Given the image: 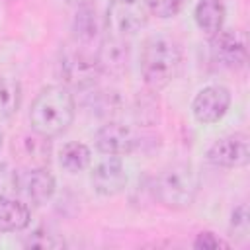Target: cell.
<instances>
[{
  "mask_svg": "<svg viewBox=\"0 0 250 250\" xmlns=\"http://www.w3.org/2000/svg\"><path fill=\"white\" fill-rule=\"evenodd\" d=\"M74 113H76V104L70 90L66 86L53 84L43 88L31 102L29 125L33 133L51 139L64 133L70 127Z\"/></svg>",
  "mask_w": 250,
  "mask_h": 250,
  "instance_id": "cell-1",
  "label": "cell"
},
{
  "mask_svg": "<svg viewBox=\"0 0 250 250\" xmlns=\"http://www.w3.org/2000/svg\"><path fill=\"white\" fill-rule=\"evenodd\" d=\"M182 49L166 35H152L145 41L141 51V74L150 90L166 88L180 72Z\"/></svg>",
  "mask_w": 250,
  "mask_h": 250,
  "instance_id": "cell-2",
  "label": "cell"
},
{
  "mask_svg": "<svg viewBox=\"0 0 250 250\" xmlns=\"http://www.w3.org/2000/svg\"><path fill=\"white\" fill-rule=\"evenodd\" d=\"M199 191V174L188 162H176L158 172L152 184V193L158 203L168 209H188Z\"/></svg>",
  "mask_w": 250,
  "mask_h": 250,
  "instance_id": "cell-3",
  "label": "cell"
},
{
  "mask_svg": "<svg viewBox=\"0 0 250 250\" xmlns=\"http://www.w3.org/2000/svg\"><path fill=\"white\" fill-rule=\"evenodd\" d=\"M148 10L141 0H111L105 16L104 27L113 37H131L146 25Z\"/></svg>",
  "mask_w": 250,
  "mask_h": 250,
  "instance_id": "cell-4",
  "label": "cell"
},
{
  "mask_svg": "<svg viewBox=\"0 0 250 250\" xmlns=\"http://www.w3.org/2000/svg\"><path fill=\"white\" fill-rule=\"evenodd\" d=\"M59 76L64 80L66 86L72 88H86L96 82L102 74L96 55L86 53L82 47H66L61 51V59L57 62Z\"/></svg>",
  "mask_w": 250,
  "mask_h": 250,
  "instance_id": "cell-5",
  "label": "cell"
},
{
  "mask_svg": "<svg viewBox=\"0 0 250 250\" xmlns=\"http://www.w3.org/2000/svg\"><path fill=\"white\" fill-rule=\"evenodd\" d=\"M209 51H211V59L219 66L230 68V70L242 68L248 59L246 41L242 33L232 29H219L215 35H211Z\"/></svg>",
  "mask_w": 250,
  "mask_h": 250,
  "instance_id": "cell-6",
  "label": "cell"
},
{
  "mask_svg": "<svg viewBox=\"0 0 250 250\" xmlns=\"http://www.w3.org/2000/svg\"><path fill=\"white\" fill-rule=\"evenodd\" d=\"M207 160L219 168H240L246 166L250 160L248 148V135L244 133H230L217 139L207 148Z\"/></svg>",
  "mask_w": 250,
  "mask_h": 250,
  "instance_id": "cell-7",
  "label": "cell"
},
{
  "mask_svg": "<svg viewBox=\"0 0 250 250\" xmlns=\"http://www.w3.org/2000/svg\"><path fill=\"white\" fill-rule=\"evenodd\" d=\"M229 105H230L229 88L211 84V86L201 88L195 94V98L191 102V113L199 123L211 125L225 117V113L229 111Z\"/></svg>",
  "mask_w": 250,
  "mask_h": 250,
  "instance_id": "cell-8",
  "label": "cell"
},
{
  "mask_svg": "<svg viewBox=\"0 0 250 250\" xmlns=\"http://www.w3.org/2000/svg\"><path fill=\"white\" fill-rule=\"evenodd\" d=\"M55 188V176L45 166H31L23 172H18V195L33 205L47 203L53 197Z\"/></svg>",
  "mask_w": 250,
  "mask_h": 250,
  "instance_id": "cell-9",
  "label": "cell"
},
{
  "mask_svg": "<svg viewBox=\"0 0 250 250\" xmlns=\"http://www.w3.org/2000/svg\"><path fill=\"white\" fill-rule=\"evenodd\" d=\"M96 148L102 154L107 156H123L135 150L137 146V135L131 127L119 123V121H109L105 125H102L96 131L94 137Z\"/></svg>",
  "mask_w": 250,
  "mask_h": 250,
  "instance_id": "cell-10",
  "label": "cell"
},
{
  "mask_svg": "<svg viewBox=\"0 0 250 250\" xmlns=\"http://www.w3.org/2000/svg\"><path fill=\"white\" fill-rule=\"evenodd\" d=\"M92 188L105 197L117 195L127 186V172L117 156H107L102 162H98L92 170Z\"/></svg>",
  "mask_w": 250,
  "mask_h": 250,
  "instance_id": "cell-11",
  "label": "cell"
},
{
  "mask_svg": "<svg viewBox=\"0 0 250 250\" xmlns=\"http://www.w3.org/2000/svg\"><path fill=\"white\" fill-rule=\"evenodd\" d=\"M96 61L100 72L105 74H123L129 66V45L123 37L109 35L104 39L96 51Z\"/></svg>",
  "mask_w": 250,
  "mask_h": 250,
  "instance_id": "cell-12",
  "label": "cell"
},
{
  "mask_svg": "<svg viewBox=\"0 0 250 250\" xmlns=\"http://www.w3.org/2000/svg\"><path fill=\"white\" fill-rule=\"evenodd\" d=\"M31 221L27 203L18 197L0 199V232H20Z\"/></svg>",
  "mask_w": 250,
  "mask_h": 250,
  "instance_id": "cell-13",
  "label": "cell"
},
{
  "mask_svg": "<svg viewBox=\"0 0 250 250\" xmlns=\"http://www.w3.org/2000/svg\"><path fill=\"white\" fill-rule=\"evenodd\" d=\"M193 18L197 27L207 33L215 35L219 29H223L225 23V6L219 0H199L193 10Z\"/></svg>",
  "mask_w": 250,
  "mask_h": 250,
  "instance_id": "cell-14",
  "label": "cell"
},
{
  "mask_svg": "<svg viewBox=\"0 0 250 250\" xmlns=\"http://www.w3.org/2000/svg\"><path fill=\"white\" fill-rule=\"evenodd\" d=\"M90 160H92L90 148L78 141H70V143L62 145V148L59 152L61 166L70 174H78V172L86 170L90 166Z\"/></svg>",
  "mask_w": 250,
  "mask_h": 250,
  "instance_id": "cell-15",
  "label": "cell"
},
{
  "mask_svg": "<svg viewBox=\"0 0 250 250\" xmlns=\"http://www.w3.org/2000/svg\"><path fill=\"white\" fill-rule=\"evenodd\" d=\"M21 105V84L16 78L0 76V121L10 119Z\"/></svg>",
  "mask_w": 250,
  "mask_h": 250,
  "instance_id": "cell-16",
  "label": "cell"
},
{
  "mask_svg": "<svg viewBox=\"0 0 250 250\" xmlns=\"http://www.w3.org/2000/svg\"><path fill=\"white\" fill-rule=\"evenodd\" d=\"M49 154H51V145L47 137L35 133V137L21 139V156L27 158L31 166H45L49 162Z\"/></svg>",
  "mask_w": 250,
  "mask_h": 250,
  "instance_id": "cell-17",
  "label": "cell"
},
{
  "mask_svg": "<svg viewBox=\"0 0 250 250\" xmlns=\"http://www.w3.org/2000/svg\"><path fill=\"white\" fill-rule=\"evenodd\" d=\"M102 27H104V23L98 21L96 10H92L90 6L80 8V12L74 18V33H76L78 41H92L100 33Z\"/></svg>",
  "mask_w": 250,
  "mask_h": 250,
  "instance_id": "cell-18",
  "label": "cell"
},
{
  "mask_svg": "<svg viewBox=\"0 0 250 250\" xmlns=\"http://www.w3.org/2000/svg\"><path fill=\"white\" fill-rule=\"evenodd\" d=\"M184 2L186 0H145V6L152 16L168 20V18H174L182 12Z\"/></svg>",
  "mask_w": 250,
  "mask_h": 250,
  "instance_id": "cell-19",
  "label": "cell"
},
{
  "mask_svg": "<svg viewBox=\"0 0 250 250\" xmlns=\"http://www.w3.org/2000/svg\"><path fill=\"white\" fill-rule=\"evenodd\" d=\"M23 246L25 248H61L64 246V242L57 234L49 232L47 229H37L23 240Z\"/></svg>",
  "mask_w": 250,
  "mask_h": 250,
  "instance_id": "cell-20",
  "label": "cell"
},
{
  "mask_svg": "<svg viewBox=\"0 0 250 250\" xmlns=\"http://www.w3.org/2000/svg\"><path fill=\"white\" fill-rule=\"evenodd\" d=\"M6 197H18V172L10 164L0 162V199Z\"/></svg>",
  "mask_w": 250,
  "mask_h": 250,
  "instance_id": "cell-21",
  "label": "cell"
},
{
  "mask_svg": "<svg viewBox=\"0 0 250 250\" xmlns=\"http://www.w3.org/2000/svg\"><path fill=\"white\" fill-rule=\"evenodd\" d=\"M248 230H250L248 205L246 203H240L230 213V232L236 234V236H240V238H246L248 236Z\"/></svg>",
  "mask_w": 250,
  "mask_h": 250,
  "instance_id": "cell-22",
  "label": "cell"
},
{
  "mask_svg": "<svg viewBox=\"0 0 250 250\" xmlns=\"http://www.w3.org/2000/svg\"><path fill=\"white\" fill-rule=\"evenodd\" d=\"M195 248H229V242L217 238L213 232H199L197 238L193 240Z\"/></svg>",
  "mask_w": 250,
  "mask_h": 250,
  "instance_id": "cell-23",
  "label": "cell"
},
{
  "mask_svg": "<svg viewBox=\"0 0 250 250\" xmlns=\"http://www.w3.org/2000/svg\"><path fill=\"white\" fill-rule=\"evenodd\" d=\"M64 2H68V4H72L76 8H84V6H92L96 0H64Z\"/></svg>",
  "mask_w": 250,
  "mask_h": 250,
  "instance_id": "cell-24",
  "label": "cell"
},
{
  "mask_svg": "<svg viewBox=\"0 0 250 250\" xmlns=\"http://www.w3.org/2000/svg\"><path fill=\"white\" fill-rule=\"evenodd\" d=\"M2 143H4V135H2V131H0V148H2Z\"/></svg>",
  "mask_w": 250,
  "mask_h": 250,
  "instance_id": "cell-25",
  "label": "cell"
}]
</instances>
